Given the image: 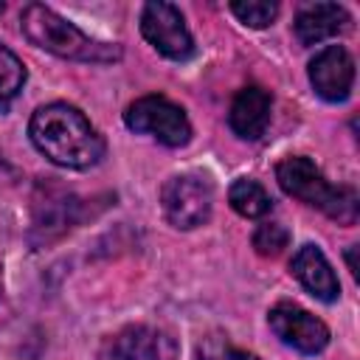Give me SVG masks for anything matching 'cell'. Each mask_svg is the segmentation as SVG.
Returning a JSON list of instances; mask_svg holds the SVG:
<instances>
[{"mask_svg":"<svg viewBox=\"0 0 360 360\" xmlns=\"http://www.w3.org/2000/svg\"><path fill=\"white\" fill-rule=\"evenodd\" d=\"M28 138L51 163L76 172L96 166L107 149L87 115L65 101L39 107L28 121Z\"/></svg>","mask_w":360,"mask_h":360,"instance_id":"1","label":"cell"},{"mask_svg":"<svg viewBox=\"0 0 360 360\" xmlns=\"http://www.w3.org/2000/svg\"><path fill=\"white\" fill-rule=\"evenodd\" d=\"M352 17L340 3H309L295 14V37L301 45H318L349 28Z\"/></svg>","mask_w":360,"mask_h":360,"instance_id":"12","label":"cell"},{"mask_svg":"<svg viewBox=\"0 0 360 360\" xmlns=\"http://www.w3.org/2000/svg\"><path fill=\"white\" fill-rule=\"evenodd\" d=\"M276 180L284 194L323 211L326 217L338 219L340 225H354L357 219V191L352 186H332L315 160L304 155L284 158L276 166Z\"/></svg>","mask_w":360,"mask_h":360,"instance_id":"3","label":"cell"},{"mask_svg":"<svg viewBox=\"0 0 360 360\" xmlns=\"http://www.w3.org/2000/svg\"><path fill=\"white\" fill-rule=\"evenodd\" d=\"M160 208L174 228L191 231L211 217L214 186L205 174H197V172L174 174L160 188Z\"/></svg>","mask_w":360,"mask_h":360,"instance_id":"5","label":"cell"},{"mask_svg":"<svg viewBox=\"0 0 360 360\" xmlns=\"http://www.w3.org/2000/svg\"><path fill=\"white\" fill-rule=\"evenodd\" d=\"M267 323L281 343L292 346L301 354H318L329 346V326L292 301H278L267 312Z\"/></svg>","mask_w":360,"mask_h":360,"instance_id":"8","label":"cell"},{"mask_svg":"<svg viewBox=\"0 0 360 360\" xmlns=\"http://www.w3.org/2000/svg\"><path fill=\"white\" fill-rule=\"evenodd\" d=\"M98 360H177V343L158 326L132 323L101 343Z\"/></svg>","mask_w":360,"mask_h":360,"instance_id":"7","label":"cell"},{"mask_svg":"<svg viewBox=\"0 0 360 360\" xmlns=\"http://www.w3.org/2000/svg\"><path fill=\"white\" fill-rule=\"evenodd\" d=\"M309 84L323 101H346L354 84V59L343 45H326L309 59Z\"/></svg>","mask_w":360,"mask_h":360,"instance_id":"9","label":"cell"},{"mask_svg":"<svg viewBox=\"0 0 360 360\" xmlns=\"http://www.w3.org/2000/svg\"><path fill=\"white\" fill-rule=\"evenodd\" d=\"M290 270H292V276L298 278V284H301L309 295H315L318 301H323V304L338 301V295H340V281H338V276H335V270H332V264H329V259L323 256L321 248H315V245H301V248L295 250L292 262H290Z\"/></svg>","mask_w":360,"mask_h":360,"instance_id":"10","label":"cell"},{"mask_svg":"<svg viewBox=\"0 0 360 360\" xmlns=\"http://www.w3.org/2000/svg\"><path fill=\"white\" fill-rule=\"evenodd\" d=\"M20 31L31 45H37V48H42V51H48L59 59L96 62V65L121 59V45L87 37L82 28H76L70 20H65L51 6H42V3L22 6Z\"/></svg>","mask_w":360,"mask_h":360,"instance_id":"2","label":"cell"},{"mask_svg":"<svg viewBox=\"0 0 360 360\" xmlns=\"http://www.w3.org/2000/svg\"><path fill=\"white\" fill-rule=\"evenodd\" d=\"M270 110H273V98L264 87H259V84L242 87L231 101L228 127L242 141H259L270 124Z\"/></svg>","mask_w":360,"mask_h":360,"instance_id":"11","label":"cell"},{"mask_svg":"<svg viewBox=\"0 0 360 360\" xmlns=\"http://www.w3.org/2000/svg\"><path fill=\"white\" fill-rule=\"evenodd\" d=\"M354 250H357V248H349V253H346V262H349V270H352V276H357V262H354Z\"/></svg>","mask_w":360,"mask_h":360,"instance_id":"18","label":"cell"},{"mask_svg":"<svg viewBox=\"0 0 360 360\" xmlns=\"http://www.w3.org/2000/svg\"><path fill=\"white\" fill-rule=\"evenodd\" d=\"M25 84V65L14 51L0 45V107L14 101Z\"/></svg>","mask_w":360,"mask_h":360,"instance_id":"14","label":"cell"},{"mask_svg":"<svg viewBox=\"0 0 360 360\" xmlns=\"http://www.w3.org/2000/svg\"><path fill=\"white\" fill-rule=\"evenodd\" d=\"M124 124L132 132L152 135L163 146H186L191 141V121L180 104H174L166 96H141L124 110Z\"/></svg>","mask_w":360,"mask_h":360,"instance_id":"4","label":"cell"},{"mask_svg":"<svg viewBox=\"0 0 360 360\" xmlns=\"http://www.w3.org/2000/svg\"><path fill=\"white\" fill-rule=\"evenodd\" d=\"M231 11L248 28H267L276 20V14H278V3H267V0H233L231 3Z\"/></svg>","mask_w":360,"mask_h":360,"instance_id":"15","label":"cell"},{"mask_svg":"<svg viewBox=\"0 0 360 360\" xmlns=\"http://www.w3.org/2000/svg\"><path fill=\"white\" fill-rule=\"evenodd\" d=\"M3 8H6V6H3V3H0V14H3Z\"/></svg>","mask_w":360,"mask_h":360,"instance_id":"19","label":"cell"},{"mask_svg":"<svg viewBox=\"0 0 360 360\" xmlns=\"http://www.w3.org/2000/svg\"><path fill=\"white\" fill-rule=\"evenodd\" d=\"M141 34L166 59L186 62L194 56V39L186 28L180 8L172 3H163V0L146 3L141 8Z\"/></svg>","mask_w":360,"mask_h":360,"instance_id":"6","label":"cell"},{"mask_svg":"<svg viewBox=\"0 0 360 360\" xmlns=\"http://www.w3.org/2000/svg\"><path fill=\"white\" fill-rule=\"evenodd\" d=\"M200 360H259L253 352L233 346L225 335H208L200 343Z\"/></svg>","mask_w":360,"mask_h":360,"instance_id":"17","label":"cell"},{"mask_svg":"<svg viewBox=\"0 0 360 360\" xmlns=\"http://www.w3.org/2000/svg\"><path fill=\"white\" fill-rule=\"evenodd\" d=\"M290 242V231L281 222H262L253 231V248L262 256H278Z\"/></svg>","mask_w":360,"mask_h":360,"instance_id":"16","label":"cell"},{"mask_svg":"<svg viewBox=\"0 0 360 360\" xmlns=\"http://www.w3.org/2000/svg\"><path fill=\"white\" fill-rule=\"evenodd\" d=\"M228 202L245 219H259V217L270 214V208H273V200H270L267 188L262 183L250 180V177H239L228 188Z\"/></svg>","mask_w":360,"mask_h":360,"instance_id":"13","label":"cell"}]
</instances>
